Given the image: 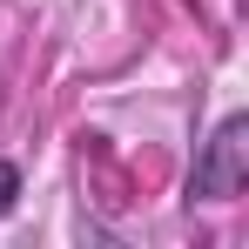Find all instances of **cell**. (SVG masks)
<instances>
[{
	"label": "cell",
	"mask_w": 249,
	"mask_h": 249,
	"mask_svg": "<svg viewBox=\"0 0 249 249\" xmlns=\"http://www.w3.org/2000/svg\"><path fill=\"white\" fill-rule=\"evenodd\" d=\"M249 189V115H222L215 135L196 155V175H189V196L196 202H236Z\"/></svg>",
	"instance_id": "1"
},
{
	"label": "cell",
	"mask_w": 249,
	"mask_h": 249,
	"mask_svg": "<svg viewBox=\"0 0 249 249\" xmlns=\"http://www.w3.org/2000/svg\"><path fill=\"white\" fill-rule=\"evenodd\" d=\"M14 202H20V168L0 155V215H14Z\"/></svg>",
	"instance_id": "2"
}]
</instances>
